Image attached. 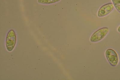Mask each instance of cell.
I'll list each match as a JSON object with an SVG mask.
<instances>
[{"label":"cell","mask_w":120,"mask_h":80,"mask_svg":"<svg viewBox=\"0 0 120 80\" xmlns=\"http://www.w3.org/2000/svg\"><path fill=\"white\" fill-rule=\"evenodd\" d=\"M109 32V29L106 27L99 29L92 34L90 38V41L93 43L99 42L105 38Z\"/></svg>","instance_id":"cell-1"},{"label":"cell","mask_w":120,"mask_h":80,"mask_svg":"<svg viewBox=\"0 0 120 80\" xmlns=\"http://www.w3.org/2000/svg\"><path fill=\"white\" fill-rule=\"evenodd\" d=\"M105 56L109 63L112 67H115L117 65L119 61L118 56L114 50L109 49L106 51Z\"/></svg>","instance_id":"cell-2"},{"label":"cell","mask_w":120,"mask_h":80,"mask_svg":"<svg viewBox=\"0 0 120 80\" xmlns=\"http://www.w3.org/2000/svg\"><path fill=\"white\" fill-rule=\"evenodd\" d=\"M114 6L112 3H109L101 6L98 11L97 15L99 18L105 16L112 11Z\"/></svg>","instance_id":"cell-3"},{"label":"cell","mask_w":120,"mask_h":80,"mask_svg":"<svg viewBox=\"0 0 120 80\" xmlns=\"http://www.w3.org/2000/svg\"><path fill=\"white\" fill-rule=\"evenodd\" d=\"M16 41V36L15 31L11 30L7 34L6 45L8 50L11 51L15 46Z\"/></svg>","instance_id":"cell-4"},{"label":"cell","mask_w":120,"mask_h":80,"mask_svg":"<svg viewBox=\"0 0 120 80\" xmlns=\"http://www.w3.org/2000/svg\"><path fill=\"white\" fill-rule=\"evenodd\" d=\"M61 0H38V3L40 4L48 5L55 4Z\"/></svg>","instance_id":"cell-5"},{"label":"cell","mask_w":120,"mask_h":80,"mask_svg":"<svg viewBox=\"0 0 120 80\" xmlns=\"http://www.w3.org/2000/svg\"><path fill=\"white\" fill-rule=\"evenodd\" d=\"M112 1L115 8L120 13V0H112Z\"/></svg>","instance_id":"cell-6"},{"label":"cell","mask_w":120,"mask_h":80,"mask_svg":"<svg viewBox=\"0 0 120 80\" xmlns=\"http://www.w3.org/2000/svg\"><path fill=\"white\" fill-rule=\"evenodd\" d=\"M117 31L119 33H120V25L119 26V27L117 29Z\"/></svg>","instance_id":"cell-7"}]
</instances>
